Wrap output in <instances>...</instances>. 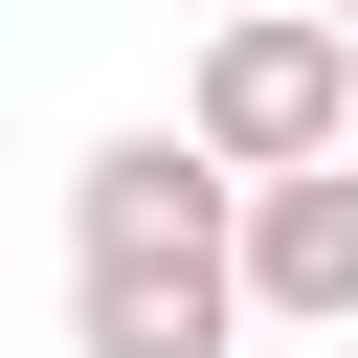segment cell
I'll list each match as a JSON object with an SVG mask.
<instances>
[{
    "label": "cell",
    "mask_w": 358,
    "mask_h": 358,
    "mask_svg": "<svg viewBox=\"0 0 358 358\" xmlns=\"http://www.w3.org/2000/svg\"><path fill=\"white\" fill-rule=\"evenodd\" d=\"M246 291H224V157L157 112V134H90L67 179V358H224Z\"/></svg>",
    "instance_id": "6da1fadb"
},
{
    "label": "cell",
    "mask_w": 358,
    "mask_h": 358,
    "mask_svg": "<svg viewBox=\"0 0 358 358\" xmlns=\"http://www.w3.org/2000/svg\"><path fill=\"white\" fill-rule=\"evenodd\" d=\"M179 134H201L224 179H268V157H336V134H358V45H336L313 0H201Z\"/></svg>",
    "instance_id": "7a4b0ae2"
},
{
    "label": "cell",
    "mask_w": 358,
    "mask_h": 358,
    "mask_svg": "<svg viewBox=\"0 0 358 358\" xmlns=\"http://www.w3.org/2000/svg\"><path fill=\"white\" fill-rule=\"evenodd\" d=\"M224 291L291 336H358V157H268L224 179Z\"/></svg>",
    "instance_id": "3957f363"
},
{
    "label": "cell",
    "mask_w": 358,
    "mask_h": 358,
    "mask_svg": "<svg viewBox=\"0 0 358 358\" xmlns=\"http://www.w3.org/2000/svg\"><path fill=\"white\" fill-rule=\"evenodd\" d=\"M313 22H336V45H358V0H313Z\"/></svg>",
    "instance_id": "277c9868"
},
{
    "label": "cell",
    "mask_w": 358,
    "mask_h": 358,
    "mask_svg": "<svg viewBox=\"0 0 358 358\" xmlns=\"http://www.w3.org/2000/svg\"><path fill=\"white\" fill-rule=\"evenodd\" d=\"M179 22H201V0H179Z\"/></svg>",
    "instance_id": "5b68a950"
}]
</instances>
